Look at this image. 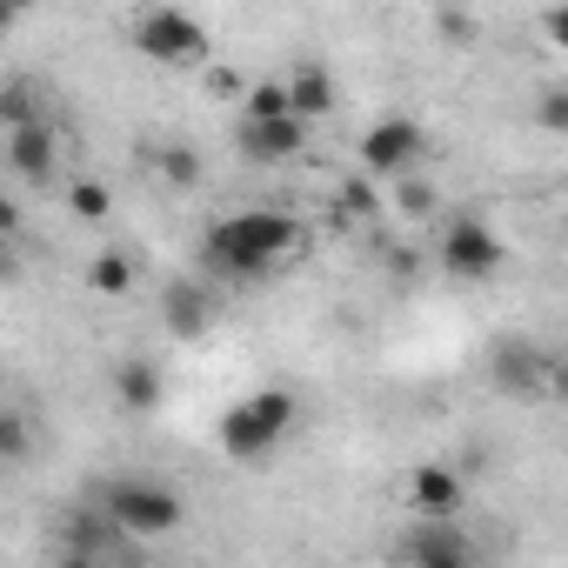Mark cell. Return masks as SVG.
Returning <instances> with one entry per match:
<instances>
[{
    "mask_svg": "<svg viewBox=\"0 0 568 568\" xmlns=\"http://www.w3.org/2000/svg\"><path fill=\"white\" fill-rule=\"evenodd\" d=\"M308 247V227L281 207H241V214H221L207 234H201V267L221 274V281H247V274H274L288 254Z\"/></svg>",
    "mask_w": 568,
    "mask_h": 568,
    "instance_id": "1",
    "label": "cell"
},
{
    "mask_svg": "<svg viewBox=\"0 0 568 568\" xmlns=\"http://www.w3.org/2000/svg\"><path fill=\"white\" fill-rule=\"evenodd\" d=\"M295 428H302V402L288 388H254V395H241L221 415V455L241 462V468H254V462H267L281 442H288Z\"/></svg>",
    "mask_w": 568,
    "mask_h": 568,
    "instance_id": "2",
    "label": "cell"
},
{
    "mask_svg": "<svg viewBox=\"0 0 568 568\" xmlns=\"http://www.w3.org/2000/svg\"><path fill=\"white\" fill-rule=\"evenodd\" d=\"M101 515H108L114 535L154 541V535H174V528L187 521V501H181L168 481H154V475H114L108 495H101Z\"/></svg>",
    "mask_w": 568,
    "mask_h": 568,
    "instance_id": "3",
    "label": "cell"
},
{
    "mask_svg": "<svg viewBox=\"0 0 568 568\" xmlns=\"http://www.w3.org/2000/svg\"><path fill=\"white\" fill-rule=\"evenodd\" d=\"M134 48L154 61V68H207L214 61V41L194 14L181 8H141L134 14Z\"/></svg>",
    "mask_w": 568,
    "mask_h": 568,
    "instance_id": "4",
    "label": "cell"
},
{
    "mask_svg": "<svg viewBox=\"0 0 568 568\" xmlns=\"http://www.w3.org/2000/svg\"><path fill=\"white\" fill-rule=\"evenodd\" d=\"M422 154H428V134H422V121H415V114H382V121L362 134V148H355V161H362V174H368V181L422 174Z\"/></svg>",
    "mask_w": 568,
    "mask_h": 568,
    "instance_id": "5",
    "label": "cell"
},
{
    "mask_svg": "<svg viewBox=\"0 0 568 568\" xmlns=\"http://www.w3.org/2000/svg\"><path fill=\"white\" fill-rule=\"evenodd\" d=\"M442 267L448 274H462V281H495L501 267H508V247H501V234L481 221V214H448V227H442Z\"/></svg>",
    "mask_w": 568,
    "mask_h": 568,
    "instance_id": "6",
    "label": "cell"
},
{
    "mask_svg": "<svg viewBox=\"0 0 568 568\" xmlns=\"http://www.w3.org/2000/svg\"><path fill=\"white\" fill-rule=\"evenodd\" d=\"M402 501H408L422 521H455L462 501H468V481H462V468H448V462H415V468L402 475Z\"/></svg>",
    "mask_w": 568,
    "mask_h": 568,
    "instance_id": "7",
    "label": "cell"
},
{
    "mask_svg": "<svg viewBox=\"0 0 568 568\" xmlns=\"http://www.w3.org/2000/svg\"><path fill=\"white\" fill-rule=\"evenodd\" d=\"M234 141H241V154H247V161H261V168H288V161H302V154H308V121H295V114H288V121H261V128H247V121H241V134H234Z\"/></svg>",
    "mask_w": 568,
    "mask_h": 568,
    "instance_id": "8",
    "label": "cell"
},
{
    "mask_svg": "<svg viewBox=\"0 0 568 568\" xmlns=\"http://www.w3.org/2000/svg\"><path fill=\"white\" fill-rule=\"evenodd\" d=\"M281 88H288V114L295 121H328L335 108H342V88H335V74L322 68V61H302V68H288L281 74Z\"/></svg>",
    "mask_w": 568,
    "mask_h": 568,
    "instance_id": "9",
    "label": "cell"
},
{
    "mask_svg": "<svg viewBox=\"0 0 568 568\" xmlns=\"http://www.w3.org/2000/svg\"><path fill=\"white\" fill-rule=\"evenodd\" d=\"M207 315H214V302H207V288H201L194 274H174L168 288H161V328H168L174 342L207 335Z\"/></svg>",
    "mask_w": 568,
    "mask_h": 568,
    "instance_id": "10",
    "label": "cell"
},
{
    "mask_svg": "<svg viewBox=\"0 0 568 568\" xmlns=\"http://www.w3.org/2000/svg\"><path fill=\"white\" fill-rule=\"evenodd\" d=\"M8 168H14L21 181H54V168H61V134H54L48 121L14 128V134H8Z\"/></svg>",
    "mask_w": 568,
    "mask_h": 568,
    "instance_id": "11",
    "label": "cell"
},
{
    "mask_svg": "<svg viewBox=\"0 0 568 568\" xmlns=\"http://www.w3.org/2000/svg\"><path fill=\"white\" fill-rule=\"evenodd\" d=\"M402 568H475V561H468V541L448 521H422L402 541Z\"/></svg>",
    "mask_w": 568,
    "mask_h": 568,
    "instance_id": "12",
    "label": "cell"
},
{
    "mask_svg": "<svg viewBox=\"0 0 568 568\" xmlns=\"http://www.w3.org/2000/svg\"><path fill=\"white\" fill-rule=\"evenodd\" d=\"M495 382L501 388H555V362L541 355V348H528V342H501L495 348Z\"/></svg>",
    "mask_w": 568,
    "mask_h": 568,
    "instance_id": "13",
    "label": "cell"
},
{
    "mask_svg": "<svg viewBox=\"0 0 568 568\" xmlns=\"http://www.w3.org/2000/svg\"><path fill=\"white\" fill-rule=\"evenodd\" d=\"M134 288H141V261H134L128 247H101V254H88V295L121 302V295H134Z\"/></svg>",
    "mask_w": 568,
    "mask_h": 568,
    "instance_id": "14",
    "label": "cell"
},
{
    "mask_svg": "<svg viewBox=\"0 0 568 568\" xmlns=\"http://www.w3.org/2000/svg\"><path fill=\"white\" fill-rule=\"evenodd\" d=\"M161 395H168V382H161L154 362H121V368H114V402H121L128 415H154Z\"/></svg>",
    "mask_w": 568,
    "mask_h": 568,
    "instance_id": "15",
    "label": "cell"
},
{
    "mask_svg": "<svg viewBox=\"0 0 568 568\" xmlns=\"http://www.w3.org/2000/svg\"><path fill=\"white\" fill-rule=\"evenodd\" d=\"M34 121H48L41 114V88L34 81H8V88H0V128H34Z\"/></svg>",
    "mask_w": 568,
    "mask_h": 568,
    "instance_id": "16",
    "label": "cell"
},
{
    "mask_svg": "<svg viewBox=\"0 0 568 568\" xmlns=\"http://www.w3.org/2000/svg\"><path fill=\"white\" fill-rule=\"evenodd\" d=\"M241 121H247V128H261V121H288V88H281V81L241 88Z\"/></svg>",
    "mask_w": 568,
    "mask_h": 568,
    "instance_id": "17",
    "label": "cell"
},
{
    "mask_svg": "<svg viewBox=\"0 0 568 568\" xmlns=\"http://www.w3.org/2000/svg\"><path fill=\"white\" fill-rule=\"evenodd\" d=\"M34 455V422L14 415V408H0V468H21Z\"/></svg>",
    "mask_w": 568,
    "mask_h": 568,
    "instance_id": "18",
    "label": "cell"
},
{
    "mask_svg": "<svg viewBox=\"0 0 568 568\" xmlns=\"http://www.w3.org/2000/svg\"><path fill=\"white\" fill-rule=\"evenodd\" d=\"M388 201H395V214H408V221H428V214H435V207H442V194H435V187H428V181H422V174H402V181H395V194H388Z\"/></svg>",
    "mask_w": 568,
    "mask_h": 568,
    "instance_id": "19",
    "label": "cell"
},
{
    "mask_svg": "<svg viewBox=\"0 0 568 568\" xmlns=\"http://www.w3.org/2000/svg\"><path fill=\"white\" fill-rule=\"evenodd\" d=\"M68 207H74L81 221H108V214H114V194H108V181H74V187H68Z\"/></svg>",
    "mask_w": 568,
    "mask_h": 568,
    "instance_id": "20",
    "label": "cell"
},
{
    "mask_svg": "<svg viewBox=\"0 0 568 568\" xmlns=\"http://www.w3.org/2000/svg\"><path fill=\"white\" fill-rule=\"evenodd\" d=\"M161 174H168L174 187H194V181H201V154H194V148H161Z\"/></svg>",
    "mask_w": 568,
    "mask_h": 568,
    "instance_id": "21",
    "label": "cell"
},
{
    "mask_svg": "<svg viewBox=\"0 0 568 568\" xmlns=\"http://www.w3.org/2000/svg\"><path fill=\"white\" fill-rule=\"evenodd\" d=\"M342 207H348V214H362V221H368V214H382L375 181H348V187H342Z\"/></svg>",
    "mask_w": 568,
    "mask_h": 568,
    "instance_id": "22",
    "label": "cell"
},
{
    "mask_svg": "<svg viewBox=\"0 0 568 568\" xmlns=\"http://www.w3.org/2000/svg\"><path fill=\"white\" fill-rule=\"evenodd\" d=\"M535 121H541L548 134H568V94H561V88H548V94H541V114H535Z\"/></svg>",
    "mask_w": 568,
    "mask_h": 568,
    "instance_id": "23",
    "label": "cell"
},
{
    "mask_svg": "<svg viewBox=\"0 0 568 568\" xmlns=\"http://www.w3.org/2000/svg\"><path fill=\"white\" fill-rule=\"evenodd\" d=\"M21 227H28V214H21V201H14V194H0V241H14Z\"/></svg>",
    "mask_w": 568,
    "mask_h": 568,
    "instance_id": "24",
    "label": "cell"
},
{
    "mask_svg": "<svg viewBox=\"0 0 568 568\" xmlns=\"http://www.w3.org/2000/svg\"><path fill=\"white\" fill-rule=\"evenodd\" d=\"M442 41H475V14H435Z\"/></svg>",
    "mask_w": 568,
    "mask_h": 568,
    "instance_id": "25",
    "label": "cell"
},
{
    "mask_svg": "<svg viewBox=\"0 0 568 568\" xmlns=\"http://www.w3.org/2000/svg\"><path fill=\"white\" fill-rule=\"evenodd\" d=\"M54 568H101V555H88V548H61Z\"/></svg>",
    "mask_w": 568,
    "mask_h": 568,
    "instance_id": "26",
    "label": "cell"
},
{
    "mask_svg": "<svg viewBox=\"0 0 568 568\" xmlns=\"http://www.w3.org/2000/svg\"><path fill=\"white\" fill-rule=\"evenodd\" d=\"M21 28V8H8V0H0V34H14Z\"/></svg>",
    "mask_w": 568,
    "mask_h": 568,
    "instance_id": "27",
    "label": "cell"
},
{
    "mask_svg": "<svg viewBox=\"0 0 568 568\" xmlns=\"http://www.w3.org/2000/svg\"><path fill=\"white\" fill-rule=\"evenodd\" d=\"M0 281H14V254H0Z\"/></svg>",
    "mask_w": 568,
    "mask_h": 568,
    "instance_id": "28",
    "label": "cell"
},
{
    "mask_svg": "<svg viewBox=\"0 0 568 568\" xmlns=\"http://www.w3.org/2000/svg\"><path fill=\"white\" fill-rule=\"evenodd\" d=\"M0 395H8V368H0Z\"/></svg>",
    "mask_w": 568,
    "mask_h": 568,
    "instance_id": "29",
    "label": "cell"
}]
</instances>
